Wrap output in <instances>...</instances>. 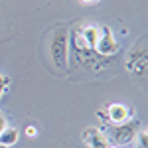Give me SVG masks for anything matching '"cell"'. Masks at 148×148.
<instances>
[{
  "instance_id": "obj_15",
  "label": "cell",
  "mask_w": 148,
  "mask_h": 148,
  "mask_svg": "<svg viewBox=\"0 0 148 148\" xmlns=\"http://www.w3.org/2000/svg\"><path fill=\"white\" fill-rule=\"evenodd\" d=\"M0 148H8V146H4V144H0Z\"/></svg>"
},
{
  "instance_id": "obj_6",
  "label": "cell",
  "mask_w": 148,
  "mask_h": 148,
  "mask_svg": "<svg viewBox=\"0 0 148 148\" xmlns=\"http://www.w3.org/2000/svg\"><path fill=\"white\" fill-rule=\"evenodd\" d=\"M105 111H107L111 125H123L126 121H130V116H132V109H128L123 103H111Z\"/></svg>"
},
{
  "instance_id": "obj_10",
  "label": "cell",
  "mask_w": 148,
  "mask_h": 148,
  "mask_svg": "<svg viewBox=\"0 0 148 148\" xmlns=\"http://www.w3.org/2000/svg\"><path fill=\"white\" fill-rule=\"evenodd\" d=\"M8 85H10V77H6V75H2V73H0V97L6 93Z\"/></svg>"
},
{
  "instance_id": "obj_9",
  "label": "cell",
  "mask_w": 148,
  "mask_h": 148,
  "mask_svg": "<svg viewBox=\"0 0 148 148\" xmlns=\"http://www.w3.org/2000/svg\"><path fill=\"white\" fill-rule=\"evenodd\" d=\"M136 140H138V148H148V132L146 130H138Z\"/></svg>"
},
{
  "instance_id": "obj_7",
  "label": "cell",
  "mask_w": 148,
  "mask_h": 148,
  "mask_svg": "<svg viewBox=\"0 0 148 148\" xmlns=\"http://www.w3.org/2000/svg\"><path fill=\"white\" fill-rule=\"evenodd\" d=\"M81 40L85 42V46L89 49H95L97 46V40H99V28L97 26H83V28H77Z\"/></svg>"
},
{
  "instance_id": "obj_12",
  "label": "cell",
  "mask_w": 148,
  "mask_h": 148,
  "mask_svg": "<svg viewBox=\"0 0 148 148\" xmlns=\"http://www.w3.org/2000/svg\"><path fill=\"white\" fill-rule=\"evenodd\" d=\"M26 134H28L30 138H34L36 134H38V128H36V126H32V125H30V126H26Z\"/></svg>"
},
{
  "instance_id": "obj_11",
  "label": "cell",
  "mask_w": 148,
  "mask_h": 148,
  "mask_svg": "<svg viewBox=\"0 0 148 148\" xmlns=\"http://www.w3.org/2000/svg\"><path fill=\"white\" fill-rule=\"evenodd\" d=\"M97 119H101L105 125H111V121H109V116H107V111H105V109H99V111H97Z\"/></svg>"
},
{
  "instance_id": "obj_2",
  "label": "cell",
  "mask_w": 148,
  "mask_h": 148,
  "mask_svg": "<svg viewBox=\"0 0 148 148\" xmlns=\"http://www.w3.org/2000/svg\"><path fill=\"white\" fill-rule=\"evenodd\" d=\"M146 42H144V38H140L134 47L128 51V56H126V61H125V67L128 73H132V75H136V77H144L146 75Z\"/></svg>"
},
{
  "instance_id": "obj_16",
  "label": "cell",
  "mask_w": 148,
  "mask_h": 148,
  "mask_svg": "<svg viewBox=\"0 0 148 148\" xmlns=\"http://www.w3.org/2000/svg\"><path fill=\"white\" fill-rule=\"evenodd\" d=\"M111 148H119V146H111Z\"/></svg>"
},
{
  "instance_id": "obj_4",
  "label": "cell",
  "mask_w": 148,
  "mask_h": 148,
  "mask_svg": "<svg viewBox=\"0 0 148 148\" xmlns=\"http://www.w3.org/2000/svg\"><path fill=\"white\" fill-rule=\"evenodd\" d=\"M95 51L101 57H111V56L119 53V42L114 40L113 30L109 26H101L99 28V40H97Z\"/></svg>"
},
{
  "instance_id": "obj_8",
  "label": "cell",
  "mask_w": 148,
  "mask_h": 148,
  "mask_svg": "<svg viewBox=\"0 0 148 148\" xmlns=\"http://www.w3.org/2000/svg\"><path fill=\"white\" fill-rule=\"evenodd\" d=\"M18 136H20V132H18L16 128L6 126V128L2 130V134H0V144H4V146H14V144L18 142Z\"/></svg>"
},
{
  "instance_id": "obj_14",
  "label": "cell",
  "mask_w": 148,
  "mask_h": 148,
  "mask_svg": "<svg viewBox=\"0 0 148 148\" xmlns=\"http://www.w3.org/2000/svg\"><path fill=\"white\" fill-rule=\"evenodd\" d=\"M81 2H85V4H95V2H99V0H81Z\"/></svg>"
},
{
  "instance_id": "obj_3",
  "label": "cell",
  "mask_w": 148,
  "mask_h": 148,
  "mask_svg": "<svg viewBox=\"0 0 148 148\" xmlns=\"http://www.w3.org/2000/svg\"><path fill=\"white\" fill-rule=\"evenodd\" d=\"M138 130H140V123H138L136 119H132V121H126V123H123V125H114L113 128L109 130V134H105V136L109 138L111 146L130 144V142L136 138Z\"/></svg>"
},
{
  "instance_id": "obj_5",
  "label": "cell",
  "mask_w": 148,
  "mask_h": 148,
  "mask_svg": "<svg viewBox=\"0 0 148 148\" xmlns=\"http://www.w3.org/2000/svg\"><path fill=\"white\" fill-rule=\"evenodd\" d=\"M81 136H83V142L89 148H111L109 138L105 136V132L97 126H87Z\"/></svg>"
},
{
  "instance_id": "obj_1",
  "label": "cell",
  "mask_w": 148,
  "mask_h": 148,
  "mask_svg": "<svg viewBox=\"0 0 148 148\" xmlns=\"http://www.w3.org/2000/svg\"><path fill=\"white\" fill-rule=\"evenodd\" d=\"M69 28L67 26H57L51 32L49 40V56L57 69L65 71L67 69V57H69Z\"/></svg>"
},
{
  "instance_id": "obj_13",
  "label": "cell",
  "mask_w": 148,
  "mask_h": 148,
  "mask_svg": "<svg viewBox=\"0 0 148 148\" xmlns=\"http://www.w3.org/2000/svg\"><path fill=\"white\" fill-rule=\"evenodd\" d=\"M6 126H8V123H6V116L0 113V134H2V130H4Z\"/></svg>"
}]
</instances>
